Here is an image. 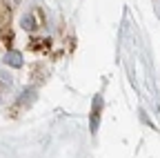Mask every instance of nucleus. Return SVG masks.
Listing matches in <instances>:
<instances>
[{"instance_id":"f257e3e1","label":"nucleus","mask_w":160,"mask_h":158,"mask_svg":"<svg viewBox=\"0 0 160 158\" xmlns=\"http://www.w3.org/2000/svg\"><path fill=\"white\" fill-rule=\"evenodd\" d=\"M7 63H9V65H13V67H20V65H22V58H20V54H16V51H13V54H9V56H7Z\"/></svg>"}]
</instances>
